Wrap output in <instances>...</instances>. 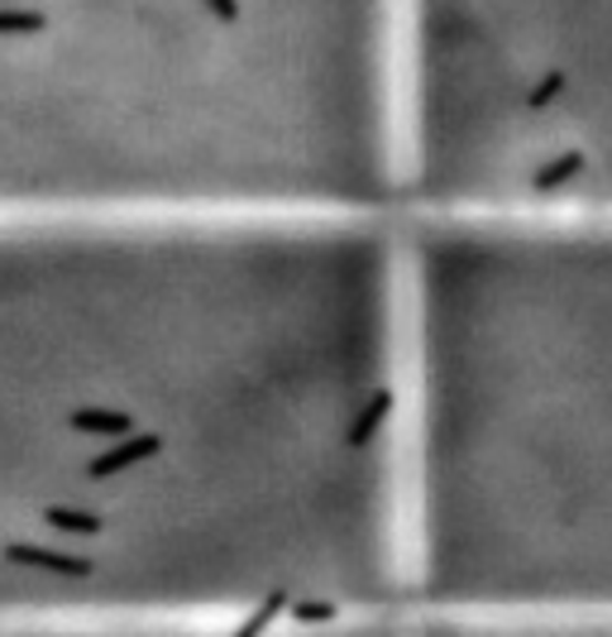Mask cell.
<instances>
[{"label":"cell","instance_id":"30bf717a","mask_svg":"<svg viewBox=\"0 0 612 637\" xmlns=\"http://www.w3.org/2000/svg\"><path fill=\"white\" fill-rule=\"evenodd\" d=\"M297 624H330V618H335V609H330V604H297Z\"/></svg>","mask_w":612,"mask_h":637},{"label":"cell","instance_id":"277c9868","mask_svg":"<svg viewBox=\"0 0 612 637\" xmlns=\"http://www.w3.org/2000/svg\"><path fill=\"white\" fill-rule=\"evenodd\" d=\"M43 523L53 532H72V537H96L101 528V513H86V509H63V503H53V509H43Z\"/></svg>","mask_w":612,"mask_h":637},{"label":"cell","instance_id":"52a82bcc","mask_svg":"<svg viewBox=\"0 0 612 637\" xmlns=\"http://www.w3.org/2000/svg\"><path fill=\"white\" fill-rule=\"evenodd\" d=\"M49 24V14L39 10H0V34H39Z\"/></svg>","mask_w":612,"mask_h":637},{"label":"cell","instance_id":"8fae6325","mask_svg":"<svg viewBox=\"0 0 612 637\" xmlns=\"http://www.w3.org/2000/svg\"><path fill=\"white\" fill-rule=\"evenodd\" d=\"M207 6H211V14L221 24H235L240 20V0H207Z\"/></svg>","mask_w":612,"mask_h":637},{"label":"cell","instance_id":"6da1fadb","mask_svg":"<svg viewBox=\"0 0 612 637\" xmlns=\"http://www.w3.org/2000/svg\"><path fill=\"white\" fill-rule=\"evenodd\" d=\"M158 451H163V437H158V431H139V437H129V431H125V441H115L106 456H96L92 466H86V474H96V480H110V474L139 466V460H154Z\"/></svg>","mask_w":612,"mask_h":637},{"label":"cell","instance_id":"7a4b0ae2","mask_svg":"<svg viewBox=\"0 0 612 637\" xmlns=\"http://www.w3.org/2000/svg\"><path fill=\"white\" fill-rule=\"evenodd\" d=\"M6 561H14V566L49 571V575H72V581H86V575H92V561H86V556L49 552V546H34V542H10L6 546Z\"/></svg>","mask_w":612,"mask_h":637},{"label":"cell","instance_id":"3957f363","mask_svg":"<svg viewBox=\"0 0 612 637\" xmlns=\"http://www.w3.org/2000/svg\"><path fill=\"white\" fill-rule=\"evenodd\" d=\"M72 431H82V437H125V431H135V417L129 413H106V408H82L67 417Z\"/></svg>","mask_w":612,"mask_h":637},{"label":"cell","instance_id":"8992f818","mask_svg":"<svg viewBox=\"0 0 612 637\" xmlns=\"http://www.w3.org/2000/svg\"><path fill=\"white\" fill-rule=\"evenodd\" d=\"M584 164H589V158L579 154V149H570V154L550 158V164H546V168L531 178V187H536V192H556V187H560V182H570L574 173H584Z\"/></svg>","mask_w":612,"mask_h":637},{"label":"cell","instance_id":"5b68a950","mask_svg":"<svg viewBox=\"0 0 612 637\" xmlns=\"http://www.w3.org/2000/svg\"><path fill=\"white\" fill-rule=\"evenodd\" d=\"M388 413H392V394H388V388H378V394L369 398V408H363L355 417V427H349V446H369L378 437V427L388 422Z\"/></svg>","mask_w":612,"mask_h":637},{"label":"cell","instance_id":"9c48e42d","mask_svg":"<svg viewBox=\"0 0 612 637\" xmlns=\"http://www.w3.org/2000/svg\"><path fill=\"white\" fill-rule=\"evenodd\" d=\"M560 92H564V72H550V77H541V82H536L531 92H527V106L541 111V106H550V101H556Z\"/></svg>","mask_w":612,"mask_h":637},{"label":"cell","instance_id":"ba28073f","mask_svg":"<svg viewBox=\"0 0 612 637\" xmlns=\"http://www.w3.org/2000/svg\"><path fill=\"white\" fill-rule=\"evenodd\" d=\"M283 604H287V589H273V595H268L264 604H258V609H254L250 618H244V628H240V633H264V628L273 624V618L283 614Z\"/></svg>","mask_w":612,"mask_h":637}]
</instances>
